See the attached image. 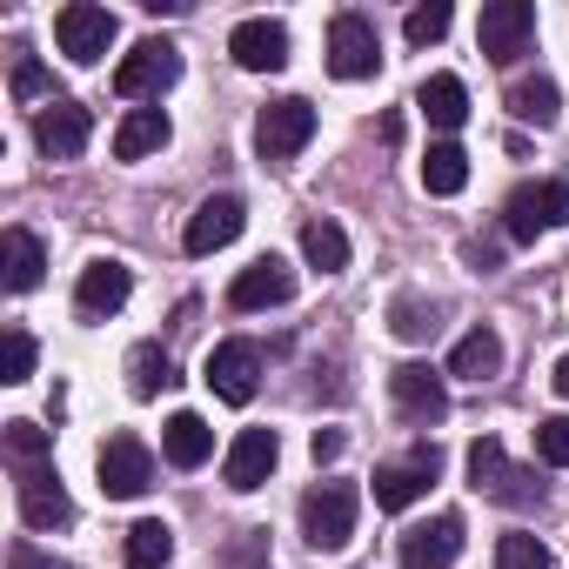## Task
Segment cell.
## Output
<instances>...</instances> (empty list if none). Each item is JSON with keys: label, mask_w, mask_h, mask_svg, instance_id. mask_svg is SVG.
Segmentation results:
<instances>
[{"label": "cell", "mask_w": 569, "mask_h": 569, "mask_svg": "<svg viewBox=\"0 0 569 569\" xmlns=\"http://www.w3.org/2000/svg\"><path fill=\"white\" fill-rule=\"evenodd\" d=\"M469 261L476 268H496V241H469Z\"/></svg>", "instance_id": "obj_41"}, {"label": "cell", "mask_w": 569, "mask_h": 569, "mask_svg": "<svg viewBox=\"0 0 569 569\" xmlns=\"http://www.w3.org/2000/svg\"><path fill=\"white\" fill-rule=\"evenodd\" d=\"M389 396H396V409L409 416V422H442L449 416V389H442V376L429 369V362H402V369H389Z\"/></svg>", "instance_id": "obj_15"}, {"label": "cell", "mask_w": 569, "mask_h": 569, "mask_svg": "<svg viewBox=\"0 0 569 569\" xmlns=\"http://www.w3.org/2000/svg\"><path fill=\"white\" fill-rule=\"evenodd\" d=\"M8 569H54V556H41L34 542H14L8 549Z\"/></svg>", "instance_id": "obj_40"}, {"label": "cell", "mask_w": 569, "mask_h": 569, "mask_svg": "<svg viewBox=\"0 0 569 569\" xmlns=\"http://www.w3.org/2000/svg\"><path fill=\"white\" fill-rule=\"evenodd\" d=\"M302 254H309V268L342 274V268H349V234H342L336 221H309V228H302Z\"/></svg>", "instance_id": "obj_30"}, {"label": "cell", "mask_w": 569, "mask_h": 569, "mask_svg": "<svg viewBox=\"0 0 569 569\" xmlns=\"http://www.w3.org/2000/svg\"><path fill=\"white\" fill-rule=\"evenodd\" d=\"M121 556H128V569H168V556H174V529H168L161 516H141V522L128 529Z\"/></svg>", "instance_id": "obj_28"}, {"label": "cell", "mask_w": 569, "mask_h": 569, "mask_svg": "<svg viewBox=\"0 0 569 569\" xmlns=\"http://www.w3.org/2000/svg\"><path fill=\"white\" fill-rule=\"evenodd\" d=\"M402 569H449L462 556V516H429L416 529H402Z\"/></svg>", "instance_id": "obj_19"}, {"label": "cell", "mask_w": 569, "mask_h": 569, "mask_svg": "<svg viewBox=\"0 0 569 569\" xmlns=\"http://www.w3.org/2000/svg\"><path fill=\"white\" fill-rule=\"evenodd\" d=\"M496 569H549V549H542L536 536H522V529H516V536H502V542H496Z\"/></svg>", "instance_id": "obj_37"}, {"label": "cell", "mask_w": 569, "mask_h": 569, "mask_svg": "<svg viewBox=\"0 0 569 569\" xmlns=\"http://www.w3.org/2000/svg\"><path fill=\"white\" fill-rule=\"evenodd\" d=\"M114 34H121L114 8H94V0H68V8L54 14V41H61V54H68L74 68H94V61L114 48Z\"/></svg>", "instance_id": "obj_3"}, {"label": "cell", "mask_w": 569, "mask_h": 569, "mask_svg": "<svg viewBox=\"0 0 569 569\" xmlns=\"http://www.w3.org/2000/svg\"><path fill=\"white\" fill-rule=\"evenodd\" d=\"M382 68V41L369 14H336L329 21V74L336 81H369Z\"/></svg>", "instance_id": "obj_9"}, {"label": "cell", "mask_w": 569, "mask_h": 569, "mask_svg": "<svg viewBox=\"0 0 569 569\" xmlns=\"http://www.w3.org/2000/svg\"><path fill=\"white\" fill-rule=\"evenodd\" d=\"M289 296H296V268L281 261V254L248 261V268L234 274V289H228V302H234V309H281Z\"/></svg>", "instance_id": "obj_20"}, {"label": "cell", "mask_w": 569, "mask_h": 569, "mask_svg": "<svg viewBox=\"0 0 569 569\" xmlns=\"http://www.w3.org/2000/svg\"><path fill=\"white\" fill-rule=\"evenodd\" d=\"M316 141V108L302 101V94H281V101H268L261 114H254V148H261V161H289V154H302Z\"/></svg>", "instance_id": "obj_5"}, {"label": "cell", "mask_w": 569, "mask_h": 569, "mask_svg": "<svg viewBox=\"0 0 569 569\" xmlns=\"http://www.w3.org/2000/svg\"><path fill=\"white\" fill-rule=\"evenodd\" d=\"M274 462H281V442H274V429H241L234 442H228V462H221V482L228 489H261L268 476H274Z\"/></svg>", "instance_id": "obj_18"}, {"label": "cell", "mask_w": 569, "mask_h": 569, "mask_svg": "<svg viewBox=\"0 0 569 569\" xmlns=\"http://www.w3.org/2000/svg\"><path fill=\"white\" fill-rule=\"evenodd\" d=\"M469 482H476L489 502H509V509H522V502H536V496H542V482H536L529 469H516V462L502 456V442H496V436H482V442L469 449Z\"/></svg>", "instance_id": "obj_8"}, {"label": "cell", "mask_w": 569, "mask_h": 569, "mask_svg": "<svg viewBox=\"0 0 569 569\" xmlns=\"http://www.w3.org/2000/svg\"><path fill=\"white\" fill-rule=\"evenodd\" d=\"M241 228H248V208H241V194H208V201L188 214V234H181V248H188V254H214V248H228Z\"/></svg>", "instance_id": "obj_17"}, {"label": "cell", "mask_w": 569, "mask_h": 569, "mask_svg": "<svg viewBox=\"0 0 569 569\" xmlns=\"http://www.w3.org/2000/svg\"><path fill=\"white\" fill-rule=\"evenodd\" d=\"M422 188H429V194H462V188H469V154H462L456 141H436V148L422 154Z\"/></svg>", "instance_id": "obj_29"}, {"label": "cell", "mask_w": 569, "mask_h": 569, "mask_svg": "<svg viewBox=\"0 0 569 569\" xmlns=\"http://www.w3.org/2000/svg\"><path fill=\"white\" fill-rule=\"evenodd\" d=\"M509 114L529 121V128H556V114H562V88H556L549 74H522V81L509 88Z\"/></svg>", "instance_id": "obj_24"}, {"label": "cell", "mask_w": 569, "mask_h": 569, "mask_svg": "<svg viewBox=\"0 0 569 569\" xmlns=\"http://www.w3.org/2000/svg\"><path fill=\"white\" fill-rule=\"evenodd\" d=\"M502 228H509V241H536L542 228H569V181H522L502 201Z\"/></svg>", "instance_id": "obj_4"}, {"label": "cell", "mask_w": 569, "mask_h": 569, "mask_svg": "<svg viewBox=\"0 0 569 569\" xmlns=\"http://www.w3.org/2000/svg\"><path fill=\"white\" fill-rule=\"evenodd\" d=\"M88 134H94V114H88L81 101H68V94L34 114V141H41L48 161H74V154L88 148Z\"/></svg>", "instance_id": "obj_16"}, {"label": "cell", "mask_w": 569, "mask_h": 569, "mask_svg": "<svg viewBox=\"0 0 569 569\" xmlns=\"http://www.w3.org/2000/svg\"><path fill=\"white\" fill-rule=\"evenodd\" d=\"M161 456H168L174 469H201V462L214 456V429H208L194 409H181V416H168V429H161Z\"/></svg>", "instance_id": "obj_21"}, {"label": "cell", "mask_w": 569, "mask_h": 569, "mask_svg": "<svg viewBox=\"0 0 569 569\" xmlns=\"http://www.w3.org/2000/svg\"><path fill=\"white\" fill-rule=\"evenodd\" d=\"M416 108H422L442 134H456V128L469 121V88H462L456 74H429V81H422V94H416Z\"/></svg>", "instance_id": "obj_25"}, {"label": "cell", "mask_w": 569, "mask_h": 569, "mask_svg": "<svg viewBox=\"0 0 569 569\" xmlns=\"http://www.w3.org/2000/svg\"><path fill=\"white\" fill-rule=\"evenodd\" d=\"M309 456H316V462H336V456H342V429H316V436H309Z\"/></svg>", "instance_id": "obj_39"}, {"label": "cell", "mask_w": 569, "mask_h": 569, "mask_svg": "<svg viewBox=\"0 0 569 569\" xmlns=\"http://www.w3.org/2000/svg\"><path fill=\"white\" fill-rule=\"evenodd\" d=\"M556 396H569V356L556 362Z\"/></svg>", "instance_id": "obj_42"}, {"label": "cell", "mask_w": 569, "mask_h": 569, "mask_svg": "<svg viewBox=\"0 0 569 569\" xmlns=\"http://www.w3.org/2000/svg\"><path fill=\"white\" fill-rule=\"evenodd\" d=\"M201 382H208L228 409L254 402V382H261V349H254V342H214V349H208Z\"/></svg>", "instance_id": "obj_11"}, {"label": "cell", "mask_w": 569, "mask_h": 569, "mask_svg": "<svg viewBox=\"0 0 569 569\" xmlns=\"http://www.w3.org/2000/svg\"><path fill=\"white\" fill-rule=\"evenodd\" d=\"M8 88H14V101H21V108H34V114L61 101V94H54V74H48L34 54H21V61H14V81H8Z\"/></svg>", "instance_id": "obj_32"}, {"label": "cell", "mask_w": 569, "mask_h": 569, "mask_svg": "<svg viewBox=\"0 0 569 569\" xmlns=\"http://www.w3.org/2000/svg\"><path fill=\"white\" fill-rule=\"evenodd\" d=\"M14 496H21V522H28V529H68V522H74V496L61 489L54 462L14 469Z\"/></svg>", "instance_id": "obj_12"}, {"label": "cell", "mask_w": 569, "mask_h": 569, "mask_svg": "<svg viewBox=\"0 0 569 569\" xmlns=\"http://www.w3.org/2000/svg\"><path fill=\"white\" fill-rule=\"evenodd\" d=\"M41 268H48V254H41V241H34L28 228H8V234H0V274H8L14 296L41 289Z\"/></svg>", "instance_id": "obj_22"}, {"label": "cell", "mask_w": 569, "mask_h": 569, "mask_svg": "<svg viewBox=\"0 0 569 569\" xmlns=\"http://www.w3.org/2000/svg\"><path fill=\"white\" fill-rule=\"evenodd\" d=\"M228 54H234V68H248V74H281V68H289V28L268 21V14H254V21H241V28L228 34Z\"/></svg>", "instance_id": "obj_14"}, {"label": "cell", "mask_w": 569, "mask_h": 569, "mask_svg": "<svg viewBox=\"0 0 569 569\" xmlns=\"http://www.w3.org/2000/svg\"><path fill=\"white\" fill-rule=\"evenodd\" d=\"M154 148H168V114L161 108H128L121 128H114V161H141Z\"/></svg>", "instance_id": "obj_23"}, {"label": "cell", "mask_w": 569, "mask_h": 569, "mask_svg": "<svg viewBox=\"0 0 569 569\" xmlns=\"http://www.w3.org/2000/svg\"><path fill=\"white\" fill-rule=\"evenodd\" d=\"M536 456H542L549 469H569V416L536 422Z\"/></svg>", "instance_id": "obj_38"}, {"label": "cell", "mask_w": 569, "mask_h": 569, "mask_svg": "<svg viewBox=\"0 0 569 569\" xmlns=\"http://www.w3.org/2000/svg\"><path fill=\"white\" fill-rule=\"evenodd\" d=\"M442 476V449L436 442H416L409 462H382L369 482H376V509H409L416 496H429V482Z\"/></svg>", "instance_id": "obj_10"}, {"label": "cell", "mask_w": 569, "mask_h": 569, "mask_svg": "<svg viewBox=\"0 0 569 569\" xmlns=\"http://www.w3.org/2000/svg\"><path fill=\"white\" fill-rule=\"evenodd\" d=\"M389 329H396L402 342H429L442 322H436V302H422V296H396V302H389Z\"/></svg>", "instance_id": "obj_33"}, {"label": "cell", "mask_w": 569, "mask_h": 569, "mask_svg": "<svg viewBox=\"0 0 569 569\" xmlns=\"http://www.w3.org/2000/svg\"><path fill=\"white\" fill-rule=\"evenodd\" d=\"M28 376H34V336L8 329L0 336V382H28Z\"/></svg>", "instance_id": "obj_36"}, {"label": "cell", "mask_w": 569, "mask_h": 569, "mask_svg": "<svg viewBox=\"0 0 569 569\" xmlns=\"http://www.w3.org/2000/svg\"><path fill=\"white\" fill-rule=\"evenodd\" d=\"M181 376H174V356L161 349V342H141L134 356H128V396H141V402H154L161 389H174Z\"/></svg>", "instance_id": "obj_27"}, {"label": "cell", "mask_w": 569, "mask_h": 569, "mask_svg": "<svg viewBox=\"0 0 569 569\" xmlns=\"http://www.w3.org/2000/svg\"><path fill=\"white\" fill-rule=\"evenodd\" d=\"M128 296H134V268L128 261H88L81 281H74V309L88 322H108L114 309H128Z\"/></svg>", "instance_id": "obj_13"}, {"label": "cell", "mask_w": 569, "mask_h": 569, "mask_svg": "<svg viewBox=\"0 0 569 569\" xmlns=\"http://www.w3.org/2000/svg\"><path fill=\"white\" fill-rule=\"evenodd\" d=\"M356 509H362L356 482H316V489L302 496V536H309V549H322V556L349 549V536H356Z\"/></svg>", "instance_id": "obj_2"}, {"label": "cell", "mask_w": 569, "mask_h": 569, "mask_svg": "<svg viewBox=\"0 0 569 569\" xmlns=\"http://www.w3.org/2000/svg\"><path fill=\"white\" fill-rule=\"evenodd\" d=\"M449 0H429V8H409V21H402V34H409V48H429V41H442L449 34Z\"/></svg>", "instance_id": "obj_35"}, {"label": "cell", "mask_w": 569, "mask_h": 569, "mask_svg": "<svg viewBox=\"0 0 569 569\" xmlns=\"http://www.w3.org/2000/svg\"><path fill=\"white\" fill-rule=\"evenodd\" d=\"M94 476H101V496L134 502V496H148V489H154V456H148V442H141V436H108V442H101V456H94Z\"/></svg>", "instance_id": "obj_6"}, {"label": "cell", "mask_w": 569, "mask_h": 569, "mask_svg": "<svg viewBox=\"0 0 569 569\" xmlns=\"http://www.w3.org/2000/svg\"><path fill=\"white\" fill-rule=\"evenodd\" d=\"M214 569H268V529H241V536H228L221 556H214Z\"/></svg>", "instance_id": "obj_34"}, {"label": "cell", "mask_w": 569, "mask_h": 569, "mask_svg": "<svg viewBox=\"0 0 569 569\" xmlns=\"http://www.w3.org/2000/svg\"><path fill=\"white\" fill-rule=\"evenodd\" d=\"M449 376H462V382L502 376V336H496V329H469V336L456 342V356H449Z\"/></svg>", "instance_id": "obj_26"}, {"label": "cell", "mask_w": 569, "mask_h": 569, "mask_svg": "<svg viewBox=\"0 0 569 569\" xmlns=\"http://www.w3.org/2000/svg\"><path fill=\"white\" fill-rule=\"evenodd\" d=\"M476 41H482V54H489L496 68L522 61L529 41H536V8H529V0H489L482 21H476Z\"/></svg>", "instance_id": "obj_7"}, {"label": "cell", "mask_w": 569, "mask_h": 569, "mask_svg": "<svg viewBox=\"0 0 569 569\" xmlns=\"http://www.w3.org/2000/svg\"><path fill=\"white\" fill-rule=\"evenodd\" d=\"M0 442H8V462L14 469H41L54 456V436L41 422H8V429H0Z\"/></svg>", "instance_id": "obj_31"}, {"label": "cell", "mask_w": 569, "mask_h": 569, "mask_svg": "<svg viewBox=\"0 0 569 569\" xmlns=\"http://www.w3.org/2000/svg\"><path fill=\"white\" fill-rule=\"evenodd\" d=\"M174 81H181V48L161 41V34L134 41V48L121 54V68H114V94H121V101H161Z\"/></svg>", "instance_id": "obj_1"}]
</instances>
